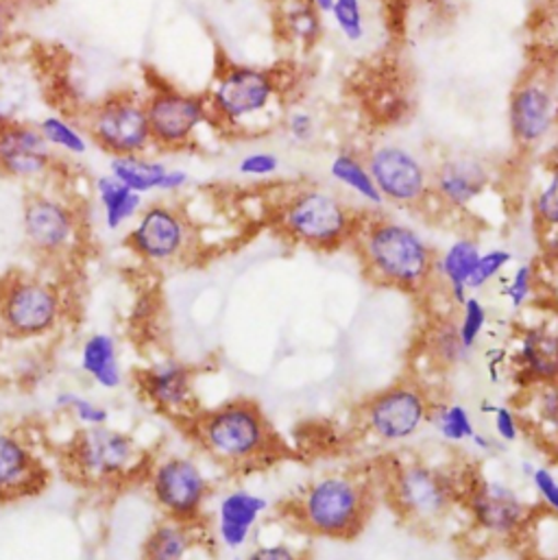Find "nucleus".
<instances>
[{
    "mask_svg": "<svg viewBox=\"0 0 558 560\" xmlns=\"http://www.w3.org/2000/svg\"><path fill=\"white\" fill-rule=\"evenodd\" d=\"M245 560H307V555L303 548L281 539V541L256 546Z\"/></svg>",
    "mask_w": 558,
    "mask_h": 560,
    "instance_id": "46",
    "label": "nucleus"
},
{
    "mask_svg": "<svg viewBox=\"0 0 558 560\" xmlns=\"http://www.w3.org/2000/svg\"><path fill=\"white\" fill-rule=\"evenodd\" d=\"M476 450H480V452H485V454H491V452H496L498 450V439L496 436H489L487 432H476L474 434V439L469 441Z\"/></svg>",
    "mask_w": 558,
    "mask_h": 560,
    "instance_id": "49",
    "label": "nucleus"
},
{
    "mask_svg": "<svg viewBox=\"0 0 558 560\" xmlns=\"http://www.w3.org/2000/svg\"><path fill=\"white\" fill-rule=\"evenodd\" d=\"M136 386L142 399L158 412L186 421L197 408L195 369L179 360H160L136 371Z\"/></svg>",
    "mask_w": 558,
    "mask_h": 560,
    "instance_id": "18",
    "label": "nucleus"
},
{
    "mask_svg": "<svg viewBox=\"0 0 558 560\" xmlns=\"http://www.w3.org/2000/svg\"><path fill=\"white\" fill-rule=\"evenodd\" d=\"M269 509V500L256 491L241 487L225 493L217 509V533L221 544L232 552H241L252 541L254 530Z\"/></svg>",
    "mask_w": 558,
    "mask_h": 560,
    "instance_id": "23",
    "label": "nucleus"
},
{
    "mask_svg": "<svg viewBox=\"0 0 558 560\" xmlns=\"http://www.w3.org/2000/svg\"><path fill=\"white\" fill-rule=\"evenodd\" d=\"M283 96L278 72L263 66H223L206 94L212 122L232 133H254L267 120Z\"/></svg>",
    "mask_w": 558,
    "mask_h": 560,
    "instance_id": "7",
    "label": "nucleus"
},
{
    "mask_svg": "<svg viewBox=\"0 0 558 560\" xmlns=\"http://www.w3.org/2000/svg\"><path fill=\"white\" fill-rule=\"evenodd\" d=\"M375 511V485L358 471H329L310 480L288 504V522L307 537L353 541Z\"/></svg>",
    "mask_w": 558,
    "mask_h": 560,
    "instance_id": "3",
    "label": "nucleus"
},
{
    "mask_svg": "<svg viewBox=\"0 0 558 560\" xmlns=\"http://www.w3.org/2000/svg\"><path fill=\"white\" fill-rule=\"evenodd\" d=\"M323 15L325 13H329V9H332V4H334V0H310Z\"/></svg>",
    "mask_w": 558,
    "mask_h": 560,
    "instance_id": "51",
    "label": "nucleus"
},
{
    "mask_svg": "<svg viewBox=\"0 0 558 560\" xmlns=\"http://www.w3.org/2000/svg\"><path fill=\"white\" fill-rule=\"evenodd\" d=\"M57 406L59 410L70 412L83 428H92V425H107L109 421V412L107 408H103L101 404L74 395V393H63L57 397Z\"/></svg>",
    "mask_w": 558,
    "mask_h": 560,
    "instance_id": "40",
    "label": "nucleus"
},
{
    "mask_svg": "<svg viewBox=\"0 0 558 560\" xmlns=\"http://www.w3.org/2000/svg\"><path fill=\"white\" fill-rule=\"evenodd\" d=\"M351 247L367 280L380 288L423 294L434 285L437 252L410 223L364 212Z\"/></svg>",
    "mask_w": 558,
    "mask_h": 560,
    "instance_id": "2",
    "label": "nucleus"
},
{
    "mask_svg": "<svg viewBox=\"0 0 558 560\" xmlns=\"http://www.w3.org/2000/svg\"><path fill=\"white\" fill-rule=\"evenodd\" d=\"M195 228L188 214L166 201L142 208L127 234V249L151 267H175L195 254Z\"/></svg>",
    "mask_w": 558,
    "mask_h": 560,
    "instance_id": "12",
    "label": "nucleus"
},
{
    "mask_svg": "<svg viewBox=\"0 0 558 560\" xmlns=\"http://www.w3.org/2000/svg\"><path fill=\"white\" fill-rule=\"evenodd\" d=\"M489 320H491V316H489L487 303L480 296L469 294L456 314L458 338H461L463 347L467 349V353L476 351V347L480 345V338L485 336V331L489 327Z\"/></svg>",
    "mask_w": 558,
    "mask_h": 560,
    "instance_id": "36",
    "label": "nucleus"
},
{
    "mask_svg": "<svg viewBox=\"0 0 558 560\" xmlns=\"http://www.w3.org/2000/svg\"><path fill=\"white\" fill-rule=\"evenodd\" d=\"M546 166H558V127L553 133V142H550L548 153H546Z\"/></svg>",
    "mask_w": 558,
    "mask_h": 560,
    "instance_id": "50",
    "label": "nucleus"
},
{
    "mask_svg": "<svg viewBox=\"0 0 558 560\" xmlns=\"http://www.w3.org/2000/svg\"><path fill=\"white\" fill-rule=\"evenodd\" d=\"M153 149L182 151L193 147L201 127L212 122L206 94L186 92L171 83L151 85L144 96Z\"/></svg>",
    "mask_w": 558,
    "mask_h": 560,
    "instance_id": "16",
    "label": "nucleus"
},
{
    "mask_svg": "<svg viewBox=\"0 0 558 560\" xmlns=\"http://www.w3.org/2000/svg\"><path fill=\"white\" fill-rule=\"evenodd\" d=\"M197 544V524L164 517L149 530L140 550V560H188Z\"/></svg>",
    "mask_w": 558,
    "mask_h": 560,
    "instance_id": "26",
    "label": "nucleus"
},
{
    "mask_svg": "<svg viewBox=\"0 0 558 560\" xmlns=\"http://www.w3.org/2000/svg\"><path fill=\"white\" fill-rule=\"evenodd\" d=\"M190 184V175L184 168H168L164 184H162V192H179Z\"/></svg>",
    "mask_w": 558,
    "mask_h": 560,
    "instance_id": "47",
    "label": "nucleus"
},
{
    "mask_svg": "<svg viewBox=\"0 0 558 560\" xmlns=\"http://www.w3.org/2000/svg\"><path fill=\"white\" fill-rule=\"evenodd\" d=\"M81 369L101 388H118L123 382V366L116 338L103 331L88 336L81 347Z\"/></svg>",
    "mask_w": 558,
    "mask_h": 560,
    "instance_id": "27",
    "label": "nucleus"
},
{
    "mask_svg": "<svg viewBox=\"0 0 558 560\" xmlns=\"http://www.w3.org/2000/svg\"><path fill=\"white\" fill-rule=\"evenodd\" d=\"M531 212L539 236L558 234V166H546L544 182L531 199Z\"/></svg>",
    "mask_w": 558,
    "mask_h": 560,
    "instance_id": "35",
    "label": "nucleus"
},
{
    "mask_svg": "<svg viewBox=\"0 0 558 560\" xmlns=\"http://www.w3.org/2000/svg\"><path fill=\"white\" fill-rule=\"evenodd\" d=\"M48 482V467L33 447L11 432H0V504L37 498Z\"/></svg>",
    "mask_w": 558,
    "mask_h": 560,
    "instance_id": "22",
    "label": "nucleus"
},
{
    "mask_svg": "<svg viewBox=\"0 0 558 560\" xmlns=\"http://www.w3.org/2000/svg\"><path fill=\"white\" fill-rule=\"evenodd\" d=\"M515 256L513 252L504 249V247H493V249H487L480 254L478 258V265L472 273V280H469V292H480L485 288H489L496 280H500L507 269L513 265Z\"/></svg>",
    "mask_w": 558,
    "mask_h": 560,
    "instance_id": "38",
    "label": "nucleus"
},
{
    "mask_svg": "<svg viewBox=\"0 0 558 560\" xmlns=\"http://www.w3.org/2000/svg\"><path fill=\"white\" fill-rule=\"evenodd\" d=\"M61 463L72 480L85 487H125L149 474L153 460L127 432L109 425L81 428L66 445Z\"/></svg>",
    "mask_w": 558,
    "mask_h": 560,
    "instance_id": "6",
    "label": "nucleus"
},
{
    "mask_svg": "<svg viewBox=\"0 0 558 560\" xmlns=\"http://www.w3.org/2000/svg\"><path fill=\"white\" fill-rule=\"evenodd\" d=\"M364 160L384 203L417 210L432 199V168L406 144L377 142Z\"/></svg>",
    "mask_w": 558,
    "mask_h": 560,
    "instance_id": "17",
    "label": "nucleus"
},
{
    "mask_svg": "<svg viewBox=\"0 0 558 560\" xmlns=\"http://www.w3.org/2000/svg\"><path fill=\"white\" fill-rule=\"evenodd\" d=\"M483 412L491 415V423H493V434L502 445H513L522 439L524 425L520 415L511 408V406H500V404H483Z\"/></svg>",
    "mask_w": 558,
    "mask_h": 560,
    "instance_id": "41",
    "label": "nucleus"
},
{
    "mask_svg": "<svg viewBox=\"0 0 558 560\" xmlns=\"http://www.w3.org/2000/svg\"><path fill=\"white\" fill-rule=\"evenodd\" d=\"M149 491L166 520L199 524L212 495V482L201 465L184 454H171L151 463Z\"/></svg>",
    "mask_w": 558,
    "mask_h": 560,
    "instance_id": "15",
    "label": "nucleus"
},
{
    "mask_svg": "<svg viewBox=\"0 0 558 560\" xmlns=\"http://www.w3.org/2000/svg\"><path fill=\"white\" fill-rule=\"evenodd\" d=\"M63 312V292L55 281L22 271L0 280V338H42L61 323Z\"/></svg>",
    "mask_w": 558,
    "mask_h": 560,
    "instance_id": "9",
    "label": "nucleus"
},
{
    "mask_svg": "<svg viewBox=\"0 0 558 560\" xmlns=\"http://www.w3.org/2000/svg\"><path fill=\"white\" fill-rule=\"evenodd\" d=\"M338 33L349 44H360L367 37V9L364 0H334L327 13Z\"/></svg>",
    "mask_w": 558,
    "mask_h": 560,
    "instance_id": "37",
    "label": "nucleus"
},
{
    "mask_svg": "<svg viewBox=\"0 0 558 560\" xmlns=\"http://www.w3.org/2000/svg\"><path fill=\"white\" fill-rule=\"evenodd\" d=\"M537 395H535V412L539 423L553 432L558 434V382L557 384H544V386H535Z\"/></svg>",
    "mask_w": 558,
    "mask_h": 560,
    "instance_id": "45",
    "label": "nucleus"
},
{
    "mask_svg": "<svg viewBox=\"0 0 558 560\" xmlns=\"http://www.w3.org/2000/svg\"><path fill=\"white\" fill-rule=\"evenodd\" d=\"M188 436L217 465L232 474H249L274 465L286 454L271 419L249 397H236L182 421Z\"/></svg>",
    "mask_w": 558,
    "mask_h": 560,
    "instance_id": "1",
    "label": "nucleus"
},
{
    "mask_svg": "<svg viewBox=\"0 0 558 560\" xmlns=\"http://www.w3.org/2000/svg\"><path fill=\"white\" fill-rule=\"evenodd\" d=\"M168 168L171 166L149 155H123L109 160V175L142 197L149 192H162Z\"/></svg>",
    "mask_w": 558,
    "mask_h": 560,
    "instance_id": "31",
    "label": "nucleus"
},
{
    "mask_svg": "<svg viewBox=\"0 0 558 560\" xmlns=\"http://www.w3.org/2000/svg\"><path fill=\"white\" fill-rule=\"evenodd\" d=\"M463 511L474 530L496 544L518 541L531 528L535 517V504L515 487L480 474H469L467 478Z\"/></svg>",
    "mask_w": 558,
    "mask_h": 560,
    "instance_id": "11",
    "label": "nucleus"
},
{
    "mask_svg": "<svg viewBox=\"0 0 558 560\" xmlns=\"http://www.w3.org/2000/svg\"><path fill=\"white\" fill-rule=\"evenodd\" d=\"M434 395L415 375H406L386 388L371 393L358 406L360 428L380 445L412 441L430 421Z\"/></svg>",
    "mask_w": 558,
    "mask_h": 560,
    "instance_id": "8",
    "label": "nucleus"
},
{
    "mask_svg": "<svg viewBox=\"0 0 558 560\" xmlns=\"http://www.w3.org/2000/svg\"><path fill=\"white\" fill-rule=\"evenodd\" d=\"M469 474L421 458L391 460L384 469L382 493L393 513L412 530L432 533L463 509Z\"/></svg>",
    "mask_w": 558,
    "mask_h": 560,
    "instance_id": "4",
    "label": "nucleus"
},
{
    "mask_svg": "<svg viewBox=\"0 0 558 560\" xmlns=\"http://www.w3.org/2000/svg\"><path fill=\"white\" fill-rule=\"evenodd\" d=\"M81 129L109 158L149 155L153 149L144 98L131 92H116L88 105Z\"/></svg>",
    "mask_w": 558,
    "mask_h": 560,
    "instance_id": "10",
    "label": "nucleus"
},
{
    "mask_svg": "<svg viewBox=\"0 0 558 560\" xmlns=\"http://www.w3.org/2000/svg\"><path fill=\"white\" fill-rule=\"evenodd\" d=\"M37 129L53 151H59L72 158H81L88 153V147H90L88 136L83 133L81 127L66 120L63 116H57V114L44 116L37 122Z\"/></svg>",
    "mask_w": 558,
    "mask_h": 560,
    "instance_id": "34",
    "label": "nucleus"
},
{
    "mask_svg": "<svg viewBox=\"0 0 558 560\" xmlns=\"http://www.w3.org/2000/svg\"><path fill=\"white\" fill-rule=\"evenodd\" d=\"M531 485L537 493V500L539 504L553 513L558 515V476L555 474V469L550 467H535V471L531 474Z\"/></svg>",
    "mask_w": 558,
    "mask_h": 560,
    "instance_id": "44",
    "label": "nucleus"
},
{
    "mask_svg": "<svg viewBox=\"0 0 558 560\" xmlns=\"http://www.w3.org/2000/svg\"><path fill=\"white\" fill-rule=\"evenodd\" d=\"M509 362L528 386L558 382V312H546L522 327Z\"/></svg>",
    "mask_w": 558,
    "mask_h": 560,
    "instance_id": "19",
    "label": "nucleus"
},
{
    "mask_svg": "<svg viewBox=\"0 0 558 560\" xmlns=\"http://www.w3.org/2000/svg\"><path fill=\"white\" fill-rule=\"evenodd\" d=\"M509 131L522 153L537 151L558 127V90L550 68L531 66L509 96Z\"/></svg>",
    "mask_w": 558,
    "mask_h": 560,
    "instance_id": "14",
    "label": "nucleus"
},
{
    "mask_svg": "<svg viewBox=\"0 0 558 560\" xmlns=\"http://www.w3.org/2000/svg\"><path fill=\"white\" fill-rule=\"evenodd\" d=\"M286 136L290 138V142L299 144V147H307L316 140L318 136V120L314 116V112H310L307 107H292L283 114L281 118Z\"/></svg>",
    "mask_w": 558,
    "mask_h": 560,
    "instance_id": "42",
    "label": "nucleus"
},
{
    "mask_svg": "<svg viewBox=\"0 0 558 560\" xmlns=\"http://www.w3.org/2000/svg\"><path fill=\"white\" fill-rule=\"evenodd\" d=\"M537 283H539V276H537V267L535 265H531V262L518 265L513 269V273L509 276L504 290H502V294L509 301L511 310L520 312V310L528 307L533 296H535V292H537Z\"/></svg>",
    "mask_w": 558,
    "mask_h": 560,
    "instance_id": "39",
    "label": "nucleus"
},
{
    "mask_svg": "<svg viewBox=\"0 0 558 560\" xmlns=\"http://www.w3.org/2000/svg\"><path fill=\"white\" fill-rule=\"evenodd\" d=\"M480 254V241H476L474 236H458L441 254H437L434 283H441L445 288V294L456 310L472 294L469 280L478 265Z\"/></svg>",
    "mask_w": 558,
    "mask_h": 560,
    "instance_id": "24",
    "label": "nucleus"
},
{
    "mask_svg": "<svg viewBox=\"0 0 558 560\" xmlns=\"http://www.w3.org/2000/svg\"><path fill=\"white\" fill-rule=\"evenodd\" d=\"M278 26L288 44L312 50L323 37V13L310 0H279Z\"/></svg>",
    "mask_w": 558,
    "mask_h": 560,
    "instance_id": "28",
    "label": "nucleus"
},
{
    "mask_svg": "<svg viewBox=\"0 0 558 560\" xmlns=\"http://www.w3.org/2000/svg\"><path fill=\"white\" fill-rule=\"evenodd\" d=\"M491 186L493 171L476 155H452L432 168V199L450 212H467Z\"/></svg>",
    "mask_w": 558,
    "mask_h": 560,
    "instance_id": "20",
    "label": "nucleus"
},
{
    "mask_svg": "<svg viewBox=\"0 0 558 560\" xmlns=\"http://www.w3.org/2000/svg\"><path fill=\"white\" fill-rule=\"evenodd\" d=\"M423 353L430 360V364L443 373L469 360L472 353H467L458 338L456 316L439 314L428 323L423 336Z\"/></svg>",
    "mask_w": 558,
    "mask_h": 560,
    "instance_id": "29",
    "label": "nucleus"
},
{
    "mask_svg": "<svg viewBox=\"0 0 558 560\" xmlns=\"http://www.w3.org/2000/svg\"><path fill=\"white\" fill-rule=\"evenodd\" d=\"M13 20H15V9H13L11 0H0V46L7 44V39L11 35Z\"/></svg>",
    "mask_w": 558,
    "mask_h": 560,
    "instance_id": "48",
    "label": "nucleus"
},
{
    "mask_svg": "<svg viewBox=\"0 0 558 560\" xmlns=\"http://www.w3.org/2000/svg\"><path fill=\"white\" fill-rule=\"evenodd\" d=\"M281 168V160L274 151H252L241 158L239 175L249 179H269L276 177Z\"/></svg>",
    "mask_w": 558,
    "mask_h": 560,
    "instance_id": "43",
    "label": "nucleus"
},
{
    "mask_svg": "<svg viewBox=\"0 0 558 560\" xmlns=\"http://www.w3.org/2000/svg\"><path fill=\"white\" fill-rule=\"evenodd\" d=\"M362 214V210H356L336 190L299 186L279 201L276 228L292 245L318 254H334L351 247Z\"/></svg>",
    "mask_w": 558,
    "mask_h": 560,
    "instance_id": "5",
    "label": "nucleus"
},
{
    "mask_svg": "<svg viewBox=\"0 0 558 560\" xmlns=\"http://www.w3.org/2000/svg\"><path fill=\"white\" fill-rule=\"evenodd\" d=\"M428 425H432V430L445 443H452V445L469 443L478 432L469 408L465 404L447 401V399H434Z\"/></svg>",
    "mask_w": 558,
    "mask_h": 560,
    "instance_id": "32",
    "label": "nucleus"
},
{
    "mask_svg": "<svg viewBox=\"0 0 558 560\" xmlns=\"http://www.w3.org/2000/svg\"><path fill=\"white\" fill-rule=\"evenodd\" d=\"M31 105L28 79L11 66H0V125L24 120Z\"/></svg>",
    "mask_w": 558,
    "mask_h": 560,
    "instance_id": "33",
    "label": "nucleus"
},
{
    "mask_svg": "<svg viewBox=\"0 0 558 560\" xmlns=\"http://www.w3.org/2000/svg\"><path fill=\"white\" fill-rule=\"evenodd\" d=\"M57 153L28 120L0 125V175L37 182L55 171Z\"/></svg>",
    "mask_w": 558,
    "mask_h": 560,
    "instance_id": "21",
    "label": "nucleus"
},
{
    "mask_svg": "<svg viewBox=\"0 0 558 560\" xmlns=\"http://www.w3.org/2000/svg\"><path fill=\"white\" fill-rule=\"evenodd\" d=\"M22 234L39 262L57 265L68 260L81 241V214L72 201L35 190L22 206Z\"/></svg>",
    "mask_w": 558,
    "mask_h": 560,
    "instance_id": "13",
    "label": "nucleus"
},
{
    "mask_svg": "<svg viewBox=\"0 0 558 560\" xmlns=\"http://www.w3.org/2000/svg\"><path fill=\"white\" fill-rule=\"evenodd\" d=\"M327 173L336 186H340L345 192H349L360 203H364L369 212H377L386 206L369 173V166L362 153L353 149H340L329 160Z\"/></svg>",
    "mask_w": 558,
    "mask_h": 560,
    "instance_id": "25",
    "label": "nucleus"
},
{
    "mask_svg": "<svg viewBox=\"0 0 558 560\" xmlns=\"http://www.w3.org/2000/svg\"><path fill=\"white\" fill-rule=\"evenodd\" d=\"M548 9H557L558 11V0H542Z\"/></svg>",
    "mask_w": 558,
    "mask_h": 560,
    "instance_id": "52",
    "label": "nucleus"
},
{
    "mask_svg": "<svg viewBox=\"0 0 558 560\" xmlns=\"http://www.w3.org/2000/svg\"><path fill=\"white\" fill-rule=\"evenodd\" d=\"M96 197L103 210V221L109 232H118L127 223L136 221L144 208L142 195L129 190L112 175H103L96 179Z\"/></svg>",
    "mask_w": 558,
    "mask_h": 560,
    "instance_id": "30",
    "label": "nucleus"
}]
</instances>
